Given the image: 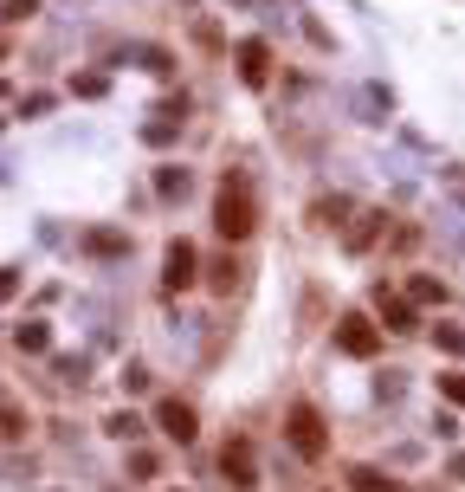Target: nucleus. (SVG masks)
Returning a JSON list of instances; mask_svg holds the SVG:
<instances>
[{"mask_svg": "<svg viewBox=\"0 0 465 492\" xmlns=\"http://www.w3.org/2000/svg\"><path fill=\"white\" fill-rule=\"evenodd\" d=\"M213 227H220V240H246V234L259 227V201H253V188H246L240 175H226V182H220Z\"/></svg>", "mask_w": 465, "mask_h": 492, "instance_id": "nucleus-1", "label": "nucleus"}, {"mask_svg": "<svg viewBox=\"0 0 465 492\" xmlns=\"http://www.w3.org/2000/svg\"><path fill=\"white\" fill-rule=\"evenodd\" d=\"M284 434H291V447H297L304 460H324V447H330V434H324V414L310 408V402H297V408L284 414Z\"/></svg>", "mask_w": 465, "mask_h": 492, "instance_id": "nucleus-2", "label": "nucleus"}, {"mask_svg": "<svg viewBox=\"0 0 465 492\" xmlns=\"http://www.w3.org/2000/svg\"><path fill=\"white\" fill-rule=\"evenodd\" d=\"M220 473H226V486H232V492H253V486H259V454H253V441H246V434H232V441H226Z\"/></svg>", "mask_w": 465, "mask_h": 492, "instance_id": "nucleus-3", "label": "nucleus"}, {"mask_svg": "<svg viewBox=\"0 0 465 492\" xmlns=\"http://www.w3.org/2000/svg\"><path fill=\"white\" fill-rule=\"evenodd\" d=\"M201 278V253L188 246V240H169V253H162V286L169 292H188Z\"/></svg>", "mask_w": 465, "mask_h": 492, "instance_id": "nucleus-4", "label": "nucleus"}, {"mask_svg": "<svg viewBox=\"0 0 465 492\" xmlns=\"http://www.w3.org/2000/svg\"><path fill=\"white\" fill-rule=\"evenodd\" d=\"M155 428H162L169 441H181V447H188V441L201 434V414H194L188 402H175V395H169V402H155Z\"/></svg>", "mask_w": 465, "mask_h": 492, "instance_id": "nucleus-5", "label": "nucleus"}, {"mask_svg": "<svg viewBox=\"0 0 465 492\" xmlns=\"http://www.w3.org/2000/svg\"><path fill=\"white\" fill-rule=\"evenodd\" d=\"M336 350H343V357H362V363H368L375 350H381V330H375L368 318H343V324H336Z\"/></svg>", "mask_w": 465, "mask_h": 492, "instance_id": "nucleus-6", "label": "nucleus"}, {"mask_svg": "<svg viewBox=\"0 0 465 492\" xmlns=\"http://www.w3.org/2000/svg\"><path fill=\"white\" fill-rule=\"evenodd\" d=\"M240 79H246L253 91L272 79V46H265V39H240Z\"/></svg>", "mask_w": 465, "mask_h": 492, "instance_id": "nucleus-7", "label": "nucleus"}, {"mask_svg": "<svg viewBox=\"0 0 465 492\" xmlns=\"http://www.w3.org/2000/svg\"><path fill=\"white\" fill-rule=\"evenodd\" d=\"M375 305H381V324H388V330H420L414 305H408V298H395V292H388V286L375 292Z\"/></svg>", "mask_w": 465, "mask_h": 492, "instance_id": "nucleus-8", "label": "nucleus"}, {"mask_svg": "<svg viewBox=\"0 0 465 492\" xmlns=\"http://www.w3.org/2000/svg\"><path fill=\"white\" fill-rule=\"evenodd\" d=\"M85 253H91V259H117V253H129V234H117V227H91V234H85Z\"/></svg>", "mask_w": 465, "mask_h": 492, "instance_id": "nucleus-9", "label": "nucleus"}, {"mask_svg": "<svg viewBox=\"0 0 465 492\" xmlns=\"http://www.w3.org/2000/svg\"><path fill=\"white\" fill-rule=\"evenodd\" d=\"M349 492H408V486L388 479V473H375V466H356V473H349Z\"/></svg>", "mask_w": 465, "mask_h": 492, "instance_id": "nucleus-10", "label": "nucleus"}, {"mask_svg": "<svg viewBox=\"0 0 465 492\" xmlns=\"http://www.w3.org/2000/svg\"><path fill=\"white\" fill-rule=\"evenodd\" d=\"M155 194H162V201H175V194H188V169H155Z\"/></svg>", "mask_w": 465, "mask_h": 492, "instance_id": "nucleus-11", "label": "nucleus"}, {"mask_svg": "<svg viewBox=\"0 0 465 492\" xmlns=\"http://www.w3.org/2000/svg\"><path fill=\"white\" fill-rule=\"evenodd\" d=\"M381 227H388V215H362V221L349 227V246H356V253H362V246H375V234H381Z\"/></svg>", "mask_w": 465, "mask_h": 492, "instance_id": "nucleus-12", "label": "nucleus"}, {"mask_svg": "<svg viewBox=\"0 0 465 492\" xmlns=\"http://www.w3.org/2000/svg\"><path fill=\"white\" fill-rule=\"evenodd\" d=\"M14 343H20V350H33V357H39V350L52 343V330H46V324L33 318V324H20V330H14Z\"/></svg>", "mask_w": 465, "mask_h": 492, "instance_id": "nucleus-13", "label": "nucleus"}, {"mask_svg": "<svg viewBox=\"0 0 465 492\" xmlns=\"http://www.w3.org/2000/svg\"><path fill=\"white\" fill-rule=\"evenodd\" d=\"M104 434H117V441H136V434H142V414H129V408H123V414H110V421H104Z\"/></svg>", "mask_w": 465, "mask_h": 492, "instance_id": "nucleus-14", "label": "nucleus"}, {"mask_svg": "<svg viewBox=\"0 0 465 492\" xmlns=\"http://www.w3.org/2000/svg\"><path fill=\"white\" fill-rule=\"evenodd\" d=\"M408 298H414V305H439L446 286H439V278H408Z\"/></svg>", "mask_w": 465, "mask_h": 492, "instance_id": "nucleus-15", "label": "nucleus"}, {"mask_svg": "<svg viewBox=\"0 0 465 492\" xmlns=\"http://www.w3.org/2000/svg\"><path fill=\"white\" fill-rule=\"evenodd\" d=\"M33 14H39V0H0V20H7V26H20Z\"/></svg>", "mask_w": 465, "mask_h": 492, "instance_id": "nucleus-16", "label": "nucleus"}, {"mask_svg": "<svg viewBox=\"0 0 465 492\" xmlns=\"http://www.w3.org/2000/svg\"><path fill=\"white\" fill-rule=\"evenodd\" d=\"M439 395H446L452 408H465V376H459V370H446V376H439Z\"/></svg>", "mask_w": 465, "mask_h": 492, "instance_id": "nucleus-17", "label": "nucleus"}, {"mask_svg": "<svg viewBox=\"0 0 465 492\" xmlns=\"http://www.w3.org/2000/svg\"><path fill=\"white\" fill-rule=\"evenodd\" d=\"M232 278H240V266H232V259H213V278H207V286H213V292H232Z\"/></svg>", "mask_w": 465, "mask_h": 492, "instance_id": "nucleus-18", "label": "nucleus"}, {"mask_svg": "<svg viewBox=\"0 0 465 492\" xmlns=\"http://www.w3.org/2000/svg\"><path fill=\"white\" fill-rule=\"evenodd\" d=\"M433 337H439V350H446V357H465V330H452V324H439Z\"/></svg>", "mask_w": 465, "mask_h": 492, "instance_id": "nucleus-19", "label": "nucleus"}, {"mask_svg": "<svg viewBox=\"0 0 465 492\" xmlns=\"http://www.w3.org/2000/svg\"><path fill=\"white\" fill-rule=\"evenodd\" d=\"M343 215H349V201H317V221L324 227H343Z\"/></svg>", "mask_w": 465, "mask_h": 492, "instance_id": "nucleus-20", "label": "nucleus"}, {"mask_svg": "<svg viewBox=\"0 0 465 492\" xmlns=\"http://www.w3.org/2000/svg\"><path fill=\"white\" fill-rule=\"evenodd\" d=\"M71 91H78V98H104V91H110V85H104V79H98V72H85V79H71Z\"/></svg>", "mask_w": 465, "mask_h": 492, "instance_id": "nucleus-21", "label": "nucleus"}, {"mask_svg": "<svg viewBox=\"0 0 465 492\" xmlns=\"http://www.w3.org/2000/svg\"><path fill=\"white\" fill-rule=\"evenodd\" d=\"M123 389H129V395H142V389H149V370H142V363H129V370H123Z\"/></svg>", "mask_w": 465, "mask_h": 492, "instance_id": "nucleus-22", "label": "nucleus"}, {"mask_svg": "<svg viewBox=\"0 0 465 492\" xmlns=\"http://www.w3.org/2000/svg\"><path fill=\"white\" fill-rule=\"evenodd\" d=\"M20 292V272H7V266H0V298H14Z\"/></svg>", "mask_w": 465, "mask_h": 492, "instance_id": "nucleus-23", "label": "nucleus"}, {"mask_svg": "<svg viewBox=\"0 0 465 492\" xmlns=\"http://www.w3.org/2000/svg\"><path fill=\"white\" fill-rule=\"evenodd\" d=\"M0 58H7V33H0Z\"/></svg>", "mask_w": 465, "mask_h": 492, "instance_id": "nucleus-24", "label": "nucleus"}]
</instances>
